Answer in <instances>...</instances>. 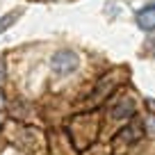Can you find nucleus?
I'll list each match as a JSON object with an SVG mask.
<instances>
[{"label": "nucleus", "instance_id": "1", "mask_svg": "<svg viewBox=\"0 0 155 155\" xmlns=\"http://www.w3.org/2000/svg\"><path fill=\"white\" fill-rule=\"evenodd\" d=\"M80 66V57H78L75 50H68V48H62L57 53H53V59H50V68L57 78H64L68 73H73L75 68Z\"/></svg>", "mask_w": 155, "mask_h": 155}, {"label": "nucleus", "instance_id": "2", "mask_svg": "<svg viewBox=\"0 0 155 155\" xmlns=\"http://www.w3.org/2000/svg\"><path fill=\"white\" fill-rule=\"evenodd\" d=\"M132 114H135V101H132V98H121V101L112 107V116H114V119H128V116H132Z\"/></svg>", "mask_w": 155, "mask_h": 155}, {"label": "nucleus", "instance_id": "3", "mask_svg": "<svg viewBox=\"0 0 155 155\" xmlns=\"http://www.w3.org/2000/svg\"><path fill=\"white\" fill-rule=\"evenodd\" d=\"M137 25H139V30H144V32H153L155 30V12L139 9L137 12Z\"/></svg>", "mask_w": 155, "mask_h": 155}, {"label": "nucleus", "instance_id": "4", "mask_svg": "<svg viewBox=\"0 0 155 155\" xmlns=\"http://www.w3.org/2000/svg\"><path fill=\"white\" fill-rule=\"evenodd\" d=\"M21 14H23V9H18V12H9V14H5L2 18H0V34L2 32H7V30L12 28V25L16 23V21L21 18Z\"/></svg>", "mask_w": 155, "mask_h": 155}, {"label": "nucleus", "instance_id": "5", "mask_svg": "<svg viewBox=\"0 0 155 155\" xmlns=\"http://www.w3.org/2000/svg\"><path fill=\"white\" fill-rule=\"evenodd\" d=\"M137 132H139V128H132V126H130V128H126L121 135L126 137L128 141H137V139H139V135H137Z\"/></svg>", "mask_w": 155, "mask_h": 155}, {"label": "nucleus", "instance_id": "6", "mask_svg": "<svg viewBox=\"0 0 155 155\" xmlns=\"http://www.w3.org/2000/svg\"><path fill=\"white\" fill-rule=\"evenodd\" d=\"M146 128H148V135L155 137V114H150L148 119H146Z\"/></svg>", "mask_w": 155, "mask_h": 155}, {"label": "nucleus", "instance_id": "7", "mask_svg": "<svg viewBox=\"0 0 155 155\" xmlns=\"http://www.w3.org/2000/svg\"><path fill=\"white\" fill-rule=\"evenodd\" d=\"M7 78V66H5V59L0 57V80H5Z\"/></svg>", "mask_w": 155, "mask_h": 155}, {"label": "nucleus", "instance_id": "8", "mask_svg": "<svg viewBox=\"0 0 155 155\" xmlns=\"http://www.w3.org/2000/svg\"><path fill=\"white\" fill-rule=\"evenodd\" d=\"M146 105H148L150 110H155V98H148V101H146Z\"/></svg>", "mask_w": 155, "mask_h": 155}, {"label": "nucleus", "instance_id": "9", "mask_svg": "<svg viewBox=\"0 0 155 155\" xmlns=\"http://www.w3.org/2000/svg\"><path fill=\"white\" fill-rule=\"evenodd\" d=\"M5 105V94H2V89H0V107Z\"/></svg>", "mask_w": 155, "mask_h": 155}]
</instances>
